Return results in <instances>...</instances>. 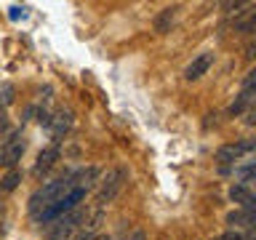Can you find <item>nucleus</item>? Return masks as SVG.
I'll return each instance as SVG.
<instances>
[{"mask_svg": "<svg viewBox=\"0 0 256 240\" xmlns=\"http://www.w3.org/2000/svg\"><path fill=\"white\" fill-rule=\"evenodd\" d=\"M75 187H78L75 174H67L64 179H54V182L43 184L40 190H35V192H32V198H30V214H32V219H35L38 214H43L48 206H54L56 200H62L70 190H75Z\"/></svg>", "mask_w": 256, "mask_h": 240, "instance_id": "f257e3e1", "label": "nucleus"}, {"mask_svg": "<svg viewBox=\"0 0 256 240\" xmlns=\"http://www.w3.org/2000/svg\"><path fill=\"white\" fill-rule=\"evenodd\" d=\"M86 211L83 208H72L70 214L59 216L56 222H51V230H48V240H70L72 235H78L83 230V222H86Z\"/></svg>", "mask_w": 256, "mask_h": 240, "instance_id": "f03ea898", "label": "nucleus"}, {"mask_svg": "<svg viewBox=\"0 0 256 240\" xmlns=\"http://www.w3.org/2000/svg\"><path fill=\"white\" fill-rule=\"evenodd\" d=\"M86 192H88V190H83V187L70 190L62 200H56V203H54V206H48L43 214H38V216H35V222H40V224H51V222H56L59 216L70 214L72 208H78V206H80V200L86 198Z\"/></svg>", "mask_w": 256, "mask_h": 240, "instance_id": "7ed1b4c3", "label": "nucleus"}, {"mask_svg": "<svg viewBox=\"0 0 256 240\" xmlns=\"http://www.w3.org/2000/svg\"><path fill=\"white\" fill-rule=\"evenodd\" d=\"M24 155V139H22V131H14V134H8L3 144H0V166H6V168H11L14 171V166L22 160Z\"/></svg>", "mask_w": 256, "mask_h": 240, "instance_id": "20e7f679", "label": "nucleus"}, {"mask_svg": "<svg viewBox=\"0 0 256 240\" xmlns=\"http://www.w3.org/2000/svg\"><path fill=\"white\" fill-rule=\"evenodd\" d=\"M254 150V142L251 139H246V142H238V144H224V147L216 152V160H219V166L227 171V166L232 163H238L243 155H248V152Z\"/></svg>", "mask_w": 256, "mask_h": 240, "instance_id": "39448f33", "label": "nucleus"}, {"mask_svg": "<svg viewBox=\"0 0 256 240\" xmlns=\"http://www.w3.org/2000/svg\"><path fill=\"white\" fill-rule=\"evenodd\" d=\"M123 179H126V171H123V168L110 171L107 179H104V184H102V190H99V195H96V203H99V206L112 203V198H115L118 192H120V187H123Z\"/></svg>", "mask_w": 256, "mask_h": 240, "instance_id": "423d86ee", "label": "nucleus"}, {"mask_svg": "<svg viewBox=\"0 0 256 240\" xmlns=\"http://www.w3.org/2000/svg\"><path fill=\"white\" fill-rule=\"evenodd\" d=\"M230 198H232V203L240 206V211H251V214H254V200H256V195H254V187H251V184L235 182V184L230 187Z\"/></svg>", "mask_w": 256, "mask_h": 240, "instance_id": "0eeeda50", "label": "nucleus"}, {"mask_svg": "<svg viewBox=\"0 0 256 240\" xmlns=\"http://www.w3.org/2000/svg\"><path fill=\"white\" fill-rule=\"evenodd\" d=\"M59 155H62V150H59V144H51V147H46L43 152L38 155V163H35V176H40V174H46L48 168H54L56 166V160H59Z\"/></svg>", "mask_w": 256, "mask_h": 240, "instance_id": "6e6552de", "label": "nucleus"}, {"mask_svg": "<svg viewBox=\"0 0 256 240\" xmlns=\"http://www.w3.org/2000/svg\"><path fill=\"white\" fill-rule=\"evenodd\" d=\"M211 64H214V54H200L198 59H192V62H190V67L184 70V78H187V80H198V78H203Z\"/></svg>", "mask_w": 256, "mask_h": 240, "instance_id": "1a4fd4ad", "label": "nucleus"}, {"mask_svg": "<svg viewBox=\"0 0 256 240\" xmlns=\"http://www.w3.org/2000/svg\"><path fill=\"white\" fill-rule=\"evenodd\" d=\"M48 126H51V136L59 142L62 136L70 131V126H72V112L70 110H62L56 118H48Z\"/></svg>", "mask_w": 256, "mask_h": 240, "instance_id": "9d476101", "label": "nucleus"}, {"mask_svg": "<svg viewBox=\"0 0 256 240\" xmlns=\"http://www.w3.org/2000/svg\"><path fill=\"white\" fill-rule=\"evenodd\" d=\"M227 224H232V227H243L254 235V214L251 211H232L227 216Z\"/></svg>", "mask_w": 256, "mask_h": 240, "instance_id": "9b49d317", "label": "nucleus"}, {"mask_svg": "<svg viewBox=\"0 0 256 240\" xmlns=\"http://www.w3.org/2000/svg\"><path fill=\"white\" fill-rule=\"evenodd\" d=\"M174 14H176V8H163V14H160L158 22H155L158 32H168V27H171V22H174Z\"/></svg>", "mask_w": 256, "mask_h": 240, "instance_id": "f8f14e48", "label": "nucleus"}, {"mask_svg": "<svg viewBox=\"0 0 256 240\" xmlns=\"http://www.w3.org/2000/svg\"><path fill=\"white\" fill-rule=\"evenodd\" d=\"M11 102H14V86L11 83L0 86V115H6V107Z\"/></svg>", "mask_w": 256, "mask_h": 240, "instance_id": "ddd939ff", "label": "nucleus"}, {"mask_svg": "<svg viewBox=\"0 0 256 240\" xmlns=\"http://www.w3.org/2000/svg\"><path fill=\"white\" fill-rule=\"evenodd\" d=\"M16 184H19V171H8L3 179H0V190H3V192H11Z\"/></svg>", "mask_w": 256, "mask_h": 240, "instance_id": "4468645a", "label": "nucleus"}, {"mask_svg": "<svg viewBox=\"0 0 256 240\" xmlns=\"http://www.w3.org/2000/svg\"><path fill=\"white\" fill-rule=\"evenodd\" d=\"M94 227H99V216H96V219H94L91 224H88V230L83 227V230L78 232V235H72L70 240H91V238H94Z\"/></svg>", "mask_w": 256, "mask_h": 240, "instance_id": "2eb2a0df", "label": "nucleus"}, {"mask_svg": "<svg viewBox=\"0 0 256 240\" xmlns=\"http://www.w3.org/2000/svg\"><path fill=\"white\" fill-rule=\"evenodd\" d=\"M91 240H112V238H110V235H94Z\"/></svg>", "mask_w": 256, "mask_h": 240, "instance_id": "dca6fc26", "label": "nucleus"}, {"mask_svg": "<svg viewBox=\"0 0 256 240\" xmlns=\"http://www.w3.org/2000/svg\"><path fill=\"white\" fill-rule=\"evenodd\" d=\"M131 240H144V232H134V238Z\"/></svg>", "mask_w": 256, "mask_h": 240, "instance_id": "f3484780", "label": "nucleus"}]
</instances>
